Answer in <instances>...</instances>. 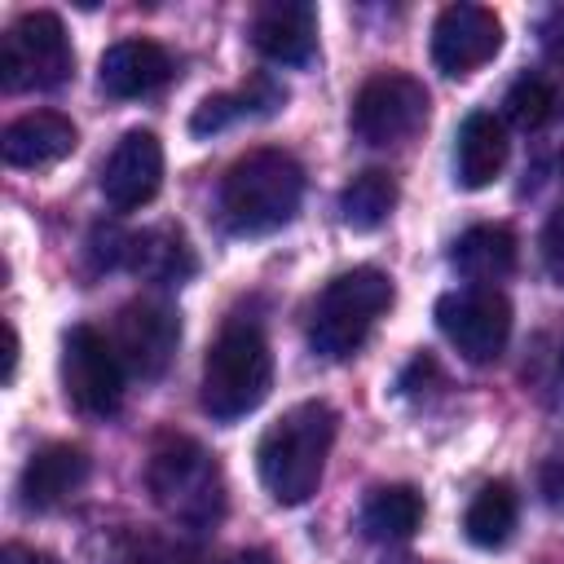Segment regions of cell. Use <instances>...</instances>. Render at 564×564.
Masks as SVG:
<instances>
[{
  "mask_svg": "<svg viewBox=\"0 0 564 564\" xmlns=\"http://www.w3.org/2000/svg\"><path fill=\"white\" fill-rule=\"evenodd\" d=\"M335 432H339V414L326 401H300L269 423V432L256 445V467L273 502L300 507L317 494Z\"/></svg>",
  "mask_w": 564,
  "mask_h": 564,
  "instance_id": "1",
  "label": "cell"
},
{
  "mask_svg": "<svg viewBox=\"0 0 564 564\" xmlns=\"http://www.w3.org/2000/svg\"><path fill=\"white\" fill-rule=\"evenodd\" d=\"M304 198V167L295 154L260 145L229 163L220 181V212L238 238H260L295 220Z\"/></svg>",
  "mask_w": 564,
  "mask_h": 564,
  "instance_id": "2",
  "label": "cell"
},
{
  "mask_svg": "<svg viewBox=\"0 0 564 564\" xmlns=\"http://www.w3.org/2000/svg\"><path fill=\"white\" fill-rule=\"evenodd\" d=\"M145 489L154 507L185 529H212L225 516V471L194 436H163L150 449Z\"/></svg>",
  "mask_w": 564,
  "mask_h": 564,
  "instance_id": "3",
  "label": "cell"
},
{
  "mask_svg": "<svg viewBox=\"0 0 564 564\" xmlns=\"http://www.w3.org/2000/svg\"><path fill=\"white\" fill-rule=\"evenodd\" d=\"M392 308V278L383 269H348L339 278H330L308 313V344L317 357L326 361H344L352 357L366 335L375 330V322Z\"/></svg>",
  "mask_w": 564,
  "mask_h": 564,
  "instance_id": "4",
  "label": "cell"
},
{
  "mask_svg": "<svg viewBox=\"0 0 564 564\" xmlns=\"http://www.w3.org/2000/svg\"><path fill=\"white\" fill-rule=\"evenodd\" d=\"M273 388V352L269 339L247 326L234 322L216 335V344L203 357V410L220 423H234L242 414H251Z\"/></svg>",
  "mask_w": 564,
  "mask_h": 564,
  "instance_id": "5",
  "label": "cell"
},
{
  "mask_svg": "<svg viewBox=\"0 0 564 564\" xmlns=\"http://www.w3.org/2000/svg\"><path fill=\"white\" fill-rule=\"evenodd\" d=\"M75 48L57 13L31 9L18 22H9L0 40V84L4 93H40L70 79Z\"/></svg>",
  "mask_w": 564,
  "mask_h": 564,
  "instance_id": "6",
  "label": "cell"
},
{
  "mask_svg": "<svg viewBox=\"0 0 564 564\" xmlns=\"http://www.w3.org/2000/svg\"><path fill=\"white\" fill-rule=\"evenodd\" d=\"M123 361L115 352V344L97 330V326H70L62 335V392L66 401L88 414V419H106L123 405Z\"/></svg>",
  "mask_w": 564,
  "mask_h": 564,
  "instance_id": "7",
  "label": "cell"
},
{
  "mask_svg": "<svg viewBox=\"0 0 564 564\" xmlns=\"http://www.w3.org/2000/svg\"><path fill=\"white\" fill-rule=\"evenodd\" d=\"M348 123L375 150L401 145L427 123V88L405 70H379L357 88Z\"/></svg>",
  "mask_w": 564,
  "mask_h": 564,
  "instance_id": "8",
  "label": "cell"
},
{
  "mask_svg": "<svg viewBox=\"0 0 564 564\" xmlns=\"http://www.w3.org/2000/svg\"><path fill=\"white\" fill-rule=\"evenodd\" d=\"M436 326L467 361L485 366L511 339V304L494 286H458L436 300Z\"/></svg>",
  "mask_w": 564,
  "mask_h": 564,
  "instance_id": "9",
  "label": "cell"
},
{
  "mask_svg": "<svg viewBox=\"0 0 564 564\" xmlns=\"http://www.w3.org/2000/svg\"><path fill=\"white\" fill-rule=\"evenodd\" d=\"M115 352L123 361L128 375L137 379H159L167 370V361L176 357L181 344V322L167 304L159 300H132L119 308L115 317Z\"/></svg>",
  "mask_w": 564,
  "mask_h": 564,
  "instance_id": "10",
  "label": "cell"
},
{
  "mask_svg": "<svg viewBox=\"0 0 564 564\" xmlns=\"http://www.w3.org/2000/svg\"><path fill=\"white\" fill-rule=\"evenodd\" d=\"M502 48V22L485 4H445L432 26V62L445 75H471Z\"/></svg>",
  "mask_w": 564,
  "mask_h": 564,
  "instance_id": "11",
  "label": "cell"
},
{
  "mask_svg": "<svg viewBox=\"0 0 564 564\" xmlns=\"http://www.w3.org/2000/svg\"><path fill=\"white\" fill-rule=\"evenodd\" d=\"M163 185V145L150 128H132L115 141L101 163V194L115 212L145 207Z\"/></svg>",
  "mask_w": 564,
  "mask_h": 564,
  "instance_id": "12",
  "label": "cell"
},
{
  "mask_svg": "<svg viewBox=\"0 0 564 564\" xmlns=\"http://www.w3.org/2000/svg\"><path fill=\"white\" fill-rule=\"evenodd\" d=\"M88 480V454L79 445L53 441L44 449H35L18 476V494L26 511H53L62 502H70Z\"/></svg>",
  "mask_w": 564,
  "mask_h": 564,
  "instance_id": "13",
  "label": "cell"
},
{
  "mask_svg": "<svg viewBox=\"0 0 564 564\" xmlns=\"http://www.w3.org/2000/svg\"><path fill=\"white\" fill-rule=\"evenodd\" d=\"M251 44L278 66H304L317 53V9L304 0H273L251 18Z\"/></svg>",
  "mask_w": 564,
  "mask_h": 564,
  "instance_id": "14",
  "label": "cell"
},
{
  "mask_svg": "<svg viewBox=\"0 0 564 564\" xmlns=\"http://www.w3.org/2000/svg\"><path fill=\"white\" fill-rule=\"evenodd\" d=\"M97 79H101V93L115 97V101H132V97H145L154 88H163L172 79V53L159 44V40H119L101 53L97 62Z\"/></svg>",
  "mask_w": 564,
  "mask_h": 564,
  "instance_id": "15",
  "label": "cell"
},
{
  "mask_svg": "<svg viewBox=\"0 0 564 564\" xmlns=\"http://www.w3.org/2000/svg\"><path fill=\"white\" fill-rule=\"evenodd\" d=\"M79 132L66 115L57 110H31V115H18L4 137H0V154L9 167H48L57 159H66L75 150Z\"/></svg>",
  "mask_w": 564,
  "mask_h": 564,
  "instance_id": "16",
  "label": "cell"
},
{
  "mask_svg": "<svg viewBox=\"0 0 564 564\" xmlns=\"http://www.w3.org/2000/svg\"><path fill=\"white\" fill-rule=\"evenodd\" d=\"M507 167V128L489 110H471L454 137V176L463 189H485Z\"/></svg>",
  "mask_w": 564,
  "mask_h": 564,
  "instance_id": "17",
  "label": "cell"
},
{
  "mask_svg": "<svg viewBox=\"0 0 564 564\" xmlns=\"http://www.w3.org/2000/svg\"><path fill=\"white\" fill-rule=\"evenodd\" d=\"M516 256H520V247H516V234L507 225H471L454 242L449 264L471 286H494V282H502V278L516 273Z\"/></svg>",
  "mask_w": 564,
  "mask_h": 564,
  "instance_id": "18",
  "label": "cell"
},
{
  "mask_svg": "<svg viewBox=\"0 0 564 564\" xmlns=\"http://www.w3.org/2000/svg\"><path fill=\"white\" fill-rule=\"evenodd\" d=\"M128 269L141 273L145 282L181 286V282L198 269V260H194V251H189V242H185L181 229L159 225V229L132 234V242H128Z\"/></svg>",
  "mask_w": 564,
  "mask_h": 564,
  "instance_id": "19",
  "label": "cell"
},
{
  "mask_svg": "<svg viewBox=\"0 0 564 564\" xmlns=\"http://www.w3.org/2000/svg\"><path fill=\"white\" fill-rule=\"evenodd\" d=\"M423 520V498L414 485H379L361 502V533L370 542H405Z\"/></svg>",
  "mask_w": 564,
  "mask_h": 564,
  "instance_id": "20",
  "label": "cell"
},
{
  "mask_svg": "<svg viewBox=\"0 0 564 564\" xmlns=\"http://www.w3.org/2000/svg\"><path fill=\"white\" fill-rule=\"evenodd\" d=\"M282 101H286V88H278L269 75H256V79H251L247 88H238V93H216V97H207V101L194 110L189 132L207 137V132H220V128H229V123H238V119L273 115Z\"/></svg>",
  "mask_w": 564,
  "mask_h": 564,
  "instance_id": "21",
  "label": "cell"
},
{
  "mask_svg": "<svg viewBox=\"0 0 564 564\" xmlns=\"http://www.w3.org/2000/svg\"><path fill=\"white\" fill-rule=\"evenodd\" d=\"M516 520H520V498H516L511 480H489V485H480L476 498L467 502L463 533H467L471 546L494 551V546H502V542L516 533Z\"/></svg>",
  "mask_w": 564,
  "mask_h": 564,
  "instance_id": "22",
  "label": "cell"
},
{
  "mask_svg": "<svg viewBox=\"0 0 564 564\" xmlns=\"http://www.w3.org/2000/svg\"><path fill=\"white\" fill-rule=\"evenodd\" d=\"M507 119L524 132H542L551 128L555 119H564V79L560 75H546V70H524L511 88H507V101H502Z\"/></svg>",
  "mask_w": 564,
  "mask_h": 564,
  "instance_id": "23",
  "label": "cell"
},
{
  "mask_svg": "<svg viewBox=\"0 0 564 564\" xmlns=\"http://www.w3.org/2000/svg\"><path fill=\"white\" fill-rule=\"evenodd\" d=\"M392 207H397V181H392L388 172H379V167L357 172V176L339 189V220H344L348 229H357V234L379 229V225L392 216Z\"/></svg>",
  "mask_w": 564,
  "mask_h": 564,
  "instance_id": "24",
  "label": "cell"
},
{
  "mask_svg": "<svg viewBox=\"0 0 564 564\" xmlns=\"http://www.w3.org/2000/svg\"><path fill=\"white\" fill-rule=\"evenodd\" d=\"M520 375H524V388H529L542 405L564 410V330H542V335H533Z\"/></svg>",
  "mask_w": 564,
  "mask_h": 564,
  "instance_id": "25",
  "label": "cell"
},
{
  "mask_svg": "<svg viewBox=\"0 0 564 564\" xmlns=\"http://www.w3.org/2000/svg\"><path fill=\"white\" fill-rule=\"evenodd\" d=\"M119 564H198V546L181 533H159V529H141L123 542Z\"/></svg>",
  "mask_w": 564,
  "mask_h": 564,
  "instance_id": "26",
  "label": "cell"
},
{
  "mask_svg": "<svg viewBox=\"0 0 564 564\" xmlns=\"http://www.w3.org/2000/svg\"><path fill=\"white\" fill-rule=\"evenodd\" d=\"M542 264H546V273L564 286V207L546 220V229H542Z\"/></svg>",
  "mask_w": 564,
  "mask_h": 564,
  "instance_id": "27",
  "label": "cell"
},
{
  "mask_svg": "<svg viewBox=\"0 0 564 564\" xmlns=\"http://www.w3.org/2000/svg\"><path fill=\"white\" fill-rule=\"evenodd\" d=\"M538 489H542V502L546 507H564V449H555V454H546L542 458V467H538Z\"/></svg>",
  "mask_w": 564,
  "mask_h": 564,
  "instance_id": "28",
  "label": "cell"
},
{
  "mask_svg": "<svg viewBox=\"0 0 564 564\" xmlns=\"http://www.w3.org/2000/svg\"><path fill=\"white\" fill-rule=\"evenodd\" d=\"M538 40L546 48V57L555 66H564V4H551L542 18H538Z\"/></svg>",
  "mask_w": 564,
  "mask_h": 564,
  "instance_id": "29",
  "label": "cell"
},
{
  "mask_svg": "<svg viewBox=\"0 0 564 564\" xmlns=\"http://www.w3.org/2000/svg\"><path fill=\"white\" fill-rule=\"evenodd\" d=\"M0 564H57L48 551H35V546H22V542H9Z\"/></svg>",
  "mask_w": 564,
  "mask_h": 564,
  "instance_id": "30",
  "label": "cell"
},
{
  "mask_svg": "<svg viewBox=\"0 0 564 564\" xmlns=\"http://www.w3.org/2000/svg\"><path fill=\"white\" fill-rule=\"evenodd\" d=\"M220 564H278L264 546H247V551H234L229 560H220Z\"/></svg>",
  "mask_w": 564,
  "mask_h": 564,
  "instance_id": "31",
  "label": "cell"
},
{
  "mask_svg": "<svg viewBox=\"0 0 564 564\" xmlns=\"http://www.w3.org/2000/svg\"><path fill=\"white\" fill-rule=\"evenodd\" d=\"M4 335H9V352H4V383H13V375H18V330H13V326H4Z\"/></svg>",
  "mask_w": 564,
  "mask_h": 564,
  "instance_id": "32",
  "label": "cell"
},
{
  "mask_svg": "<svg viewBox=\"0 0 564 564\" xmlns=\"http://www.w3.org/2000/svg\"><path fill=\"white\" fill-rule=\"evenodd\" d=\"M392 564H427V560H392Z\"/></svg>",
  "mask_w": 564,
  "mask_h": 564,
  "instance_id": "33",
  "label": "cell"
}]
</instances>
